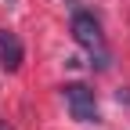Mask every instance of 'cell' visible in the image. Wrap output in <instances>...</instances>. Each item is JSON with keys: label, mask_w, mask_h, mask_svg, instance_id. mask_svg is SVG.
I'll use <instances>...</instances> for the list:
<instances>
[{"label": "cell", "mask_w": 130, "mask_h": 130, "mask_svg": "<svg viewBox=\"0 0 130 130\" xmlns=\"http://www.w3.org/2000/svg\"><path fill=\"white\" fill-rule=\"evenodd\" d=\"M72 40L83 47V51H90V65H98V69H108V47H105V32L101 25H98V18L90 11H72Z\"/></svg>", "instance_id": "6da1fadb"}, {"label": "cell", "mask_w": 130, "mask_h": 130, "mask_svg": "<svg viewBox=\"0 0 130 130\" xmlns=\"http://www.w3.org/2000/svg\"><path fill=\"white\" fill-rule=\"evenodd\" d=\"M61 94H65V105H69V112H72L76 123H98V119H101L98 98H94V90L87 83H65Z\"/></svg>", "instance_id": "7a4b0ae2"}, {"label": "cell", "mask_w": 130, "mask_h": 130, "mask_svg": "<svg viewBox=\"0 0 130 130\" xmlns=\"http://www.w3.org/2000/svg\"><path fill=\"white\" fill-rule=\"evenodd\" d=\"M22 58H25V47L18 40V32L0 29V65H4V72H18L22 69Z\"/></svg>", "instance_id": "3957f363"}, {"label": "cell", "mask_w": 130, "mask_h": 130, "mask_svg": "<svg viewBox=\"0 0 130 130\" xmlns=\"http://www.w3.org/2000/svg\"><path fill=\"white\" fill-rule=\"evenodd\" d=\"M116 101H119V105H130V87H119V90H116Z\"/></svg>", "instance_id": "277c9868"}, {"label": "cell", "mask_w": 130, "mask_h": 130, "mask_svg": "<svg viewBox=\"0 0 130 130\" xmlns=\"http://www.w3.org/2000/svg\"><path fill=\"white\" fill-rule=\"evenodd\" d=\"M0 130H14V126H11V123H7V119H0Z\"/></svg>", "instance_id": "5b68a950"}]
</instances>
